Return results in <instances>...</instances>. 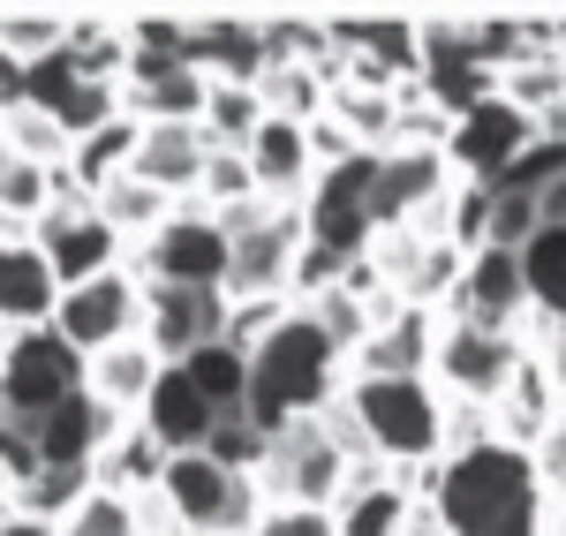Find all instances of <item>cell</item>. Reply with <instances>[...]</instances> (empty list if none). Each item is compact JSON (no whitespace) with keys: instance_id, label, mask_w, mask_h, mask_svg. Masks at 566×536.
I'll use <instances>...</instances> for the list:
<instances>
[{"instance_id":"3","label":"cell","mask_w":566,"mask_h":536,"mask_svg":"<svg viewBox=\"0 0 566 536\" xmlns=\"http://www.w3.org/2000/svg\"><path fill=\"white\" fill-rule=\"evenodd\" d=\"M340 416H348L355 446L370 453L386 476L431 469L438 453H446V401L431 393V378H355L348 370Z\"/></svg>"},{"instance_id":"14","label":"cell","mask_w":566,"mask_h":536,"mask_svg":"<svg viewBox=\"0 0 566 536\" xmlns=\"http://www.w3.org/2000/svg\"><path fill=\"white\" fill-rule=\"evenodd\" d=\"M114 431H122V416H106L91 393H69L61 408H45L39 423H31L39 461H45V469H61V476H91L98 453L114 446Z\"/></svg>"},{"instance_id":"12","label":"cell","mask_w":566,"mask_h":536,"mask_svg":"<svg viewBox=\"0 0 566 536\" xmlns=\"http://www.w3.org/2000/svg\"><path fill=\"white\" fill-rule=\"evenodd\" d=\"M528 144H536V122L514 114L506 98H483L476 114H461V122L446 129V167H453L461 181H483V189H491Z\"/></svg>"},{"instance_id":"11","label":"cell","mask_w":566,"mask_h":536,"mask_svg":"<svg viewBox=\"0 0 566 536\" xmlns=\"http://www.w3.org/2000/svg\"><path fill=\"white\" fill-rule=\"evenodd\" d=\"M31 242L45 250V265L61 287H84L98 272H122L129 265V242L91 212V197H53V212L31 227Z\"/></svg>"},{"instance_id":"24","label":"cell","mask_w":566,"mask_h":536,"mask_svg":"<svg viewBox=\"0 0 566 536\" xmlns=\"http://www.w3.org/2000/svg\"><path fill=\"white\" fill-rule=\"evenodd\" d=\"M136 136H144V122H129V114H114L106 129L76 136V151H69V167H61V175L76 181L84 197H98L106 181H122V175H129V159H136Z\"/></svg>"},{"instance_id":"18","label":"cell","mask_w":566,"mask_h":536,"mask_svg":"<svg viewBox=\"0 0 566 536\" xmlns=\"http://www.w3.org/2000/svg\"><path fill=\"white\" fill-rule=\"evenodd\" d=\"M114 91H122V114L151 129V122H205V91L212 84L189 61H129Z\"/></svg>"},{"instance_id":"27","label":"cell","mask_w":566,"mask_h":536,"mask_svg":"<svg viewBox=\"0 0 566 536\" xmlns=\"http://www.w3.org/2000/svg\"><path fill=\"white\" fill-rule=\"evenodd\" d=\"M522 280L536 317H566V227H536V242L522 250Z\"/></svg>"},{"instance_id":"17","label":"cell","mask_w":566,"mask_h":536,"mask_svg":"<svg viewBox=\"0 0 566 536\" xmlns=\"http://www.w3.org/2000/svg\"><path fill=\"white\" fill-rule=\"evenodd\" d=\"M242 159H250V181H258L264 204H303L310 181H317V159H310V122H272V114H264L258 136L242 144Z\"/></svg>"},{"instance_id":"1","label":"cell","mask_w":566,"mask_h":536,"mask_svg":"<svg viewBox=\"0 0 566 536\" xmlns=\"http://www.w3.org/2000/svg\"><path fill=\"white\" fill-rule=\"evenodd\" d=\"M423 506H431L446 536H544V484L528 469V453L514 446H476L431 461V484H423Z\"/></svg>"},{"instance_id":"23","label":"cell","mask_w":566,"mask_h":536,"mask_svg":"<svg viewBox=\"0 0 566 536\" xmlns=\"http://www.w3.org/2000/svg\"><path fill=\"white\" fill-rule=\"evenodd\" d=\"M159 370H167V362L151 356V348H144V333H136V340H122V348H106V356L84 362V393L106 408V416H122V423H129L136 408H144V393H151V378H159Z\"/></svg>"},{"instance_id":"8","label":"cell","mask_w":566,"mask_h":536,"mask_svg":"<svg viewBox=\"0 0 566 536\" xmlns=\"http://www.w3.org/2000/svg\"><path fill=\"white\" fill-rule=\"evenodd\" d=\"M53 333L76 348V356H106V348H122L144 333V280L129 265L122 272H98L84 287H61V303H53Z\"/></svg>"},{"instance_id":"21","label":"cell","mask_w":566,"mask_h":536,"mask_svg":"<svg viewBox=\"0 0 566 536\" xmlns=\"http://www.w3.org/2000/svg\"><path fill=\"white\" fill-rule=\"evenodd\" d=\"M136 423H144L167 453H205V439L219 431V416L205 408V393L181 378V362H167V370L151 378V393H144V408H136Z\"/></svg>"},{"instance_id":"28","label":"cell","mask_w":566,"mask_h":536,"mask_svg":"<svg viewBox=\"0 0 566 536\" xmlns=\"http://www.w3.org/2000/svg\"><path fill=\"white\" fill-rule=\"evenodd\" d=\"M61 536H144V506L114 484H91L69 514H61Z\"/></svg>"},{"instance_id":"4","label":"cell","mask_w":566,"mask_h":536,"mask_svg":"<svg viewBox=\"0 0 566 536\" xmlns=\"http://www.w3.org/2000/svg\"><path fill=\"white\" fill-rule=\"evenodd\" d=\"M151 506L167 514L175 536H258L264 522L258 476H227L205 453H167V469L151 484Z\"/></svg>"},{"instance_id":"38","label":"cell","mask_w":566,"mask_h":536,"mask_svg":"<svg viewBox=\"0 0 566 536\" xmlns=\"http://www.w3.org/2000/svg\"><path fill=\"white\" fill-rule=\"evenodd\" d=\"M544 536H566V498H552V506H544Z\"/></svg>"},{"instance_id":"7","label":"cell","mask_w":566,"mask_h":536,"mask_svg":"<svg viewBox=\"0 0 566 536\" xmlns=\"http://www.w3.org/2000/svg\"><path fill=\"white\" fill-rule=\"evenodd\" d=\"M69 393H84V356H76L53 325L0 340V416L39 423L45 408H61Z\"/></svg>"},{"instance_id":"29","label":"cell","mask_w":566,"mask_h":536,"mask_svg":"<svg viewBox=\"0 0 566 536\" xmlns=\"http://www.w3.org/2000/svg\"><path fill=\"white\" fill-rule=\"evenodd\" d=\"M258 122H264V98H258V84H212V91H205V122H197V129L212 136V144L242 151V144L258 136Z\"/></svg>"},{"instance_id":"9","label":"cell","mask_w":566,"mask_h":536,"mask_svg":"<svg viewBox=\"0 0 566 536\" xmlns=\"http://www.w3.org/2000/svg\"><path fill=\"white\" fill-rule=\"evenodd\" d=\"M129 272L144 287H227V234L212 212L181 204L159 234H144L129 250Z\"/></svg>"},{"instance_id":"37","label":"cell","mask_w":566,"mask_h":536,"mask_svg":"<svg viewBox=\"0 0 566 536\" xmlns=\"http://www.w3.org/2000/svg\"><path fill=\"white\" fill-rule=\"evenodd\" d=\"M400 536H446V522H438L431 506H423V498H416V514H408V529H400Z\"/></svg>"},{"instance_id":"25","label":"cell","mask_w":566,"mask_h":536,"mask_svg":"<svg viewBox=\"0 0 566 536\" xmlns=\"http://www.w3.org/2000/svg\"><path fill=\"white\" fill-rule=\"evenodd\" d=\"M91 212H98V220H106V227H114V234L136 250L144 234H159V227L175 220L181 204H175V197H159V189H144L136 175H122V181H106V189L91 197Z\"/></svg>"},{"instance_id":"20","label":"cell","mask_w":566,"mask_h":536,"mask_svg":"<svg viewBox=\"0 0 566 536\" xmlns=\"http://www.w3.org/2000/svg\"><path fill=\"white\" fill-rule=\"evenodd\" d=\"M559 416V393H552V378L528 362V348H522V362L506 370V386L491 393V408H483V431H491V446H514V453H528L536 439H544V423Z\"/></svg>"},{"instance_id":"32","label":"cell","mask_w":566,"mask_h":536,"mask_svg":"<svg viewBox=\"0 0 566 536\" xmlns=\"http://www.w3.org/2000/svg\"><path fill=\"white\" fill-rule=\"evenodd\" d=\"M205 461H219L227 476H258V461H264V431H250L242 416H227L212 439H205Z\"/></svg>"},{"instance_id":"31","label":"cell","mask_w":566,"mask_h":536,"mask_svg":"<svg viewBox=\"0 0 566 536\" xmlns=\"http://www.w3.org/2000/svg\"><path fill=\"white\" fill-rule=\"evenodd\" d=\"M61 45H69V23L61 15H0V53L15 69H31L45 53H61Z\"/></svg>"},{"instance_id":"19","label":"cell","mask_w":566,"mask_h":536,"mask_svg":"<svg viewBox=\"0 0 566 536\" xmlns=\"http://www.w3.org/2000/svg\"><path fill=\"white\" fill-rule=\"evenodd\" d=\"M53 303H61V280H53L39 242L31 234L0 242V333H39V325H53Z\"/></svg>"},{"instance_id":"26","label":"cell","mask_w":566,"mask_h":536,"mask_svg":"<svg viewBox=\"0 0 566 536\" xmlns=\"http://www.w3.org/2000/svg\"><path fill=\"white\" fill-rule=\"evenodd\" d=\"M181 378L205 393V408H212L219 423H227V416H242V401H250V356H242V348H227V340L197 348V356L181 362Z\"/></svg>"},{"instance_id":"34","label":"cell","mask_w":566,"mask_h":536,"mask_svg":"<svg viewBox=\"0 0 566 536\" xmlns=\"http://www.w3.org/2000/svg\"><path fill=\"white\" fill-rule=\"evenodd\" d=\"M528 469H536L544 498H566V401H559V416L544 423V439L528 446Z\"/></svg>"},{"instance_id":"13","label":"cell","mask_w":566,"mask_h":536,"mask_svg":"<svg viewBox=\"0 0 566 536\" xmlns=\"http://www.w3.org/2000/svg\"><path fill=\"white\" fill-rule=\"evenodd\" d=\"M212 340H227V295L219 287H144V348L159 362H189Z\"/></svg>"},{"instance_id":"6","label":"cell","mask_w":566,"mask_h":536,"mask_svg":"<svg viewBox=\"0 0 566 536\" xmlns=\"http://www.w3.org/2000/svg\"><path fill=\"white\" fill-rule=\"evenodd\" d=\"M522 362V333H499L476 317H446L438 311V348H431V393L446 408H491V393L506 386V370Z\"/></svg>"},{"instance_id":"33","label":"cell","mask_w":566,"mask_h":536,"mask_svg":"<svg viewBox=\"0 0 566 536\" xmlns=\"http://www.w3.org/2000/svg\"><path fill=\"white\" fill-rule=\"evenodd\" d=\"M522 348H528V362H536V370L552 378V393L566 401V317H536V311H528Z\"/></svg>"},{"instance_id":"2","label":"cell","mask_w":566,"mask_h":536,"mask_svg":"<svg viewBox=\"0 0 566 536\" xmlns=\"http://www.w3.org/2000/svg\"><path fill=\"white\" fill-rule=\"evenodd\" d=\"M340 386H348L340 348L295 311L280 333H264L258 348H250V401H242V423L272 439V431H287V423L325 416V408L340 401Z\"/></svg>"},{"instance_id":"15","label":"cell","mask_w":566,"mask_h":536,"mask_svg":"<svg viewBox=\"0 0 566 536\" xmlns=\"http://www.w3.org/2000/svg\"><path fill=\"white\" fill-rule=\"evenodd\" d=\"M431 348H438V311H423V303H392V311H378V325H370V340L355 348V378H423L431 370Z\"/></svg>"},{"instance_id":"16","label":"cell","mask_w":566,"mask_h":536,"mask_svg":"<svg viewBox=\"0 0 566 536\" xmlns=\"http://www.w3.org/2000/svg\"><path fill=\"white\" fill-rule=\"evenodd\" d=\"M205 159H212V136L197 129V122H151V129L136 136L129 175L144 181V189H159V197L189 204L197 181H205Z\"/></svg>"},{"instance_id":"36","label":"cell","mask_w":566,"mask_h":536,"mask_svg":"<svg viewBox=\"0 0 566 536\" xmlns=\"http://www.w3.org/2000/svg\"><path fill=\"white\" fill-rule=\"evenodd\" d=\"M0 536H61V529H53V522H39V514H23V506H15V514H0Z\"/></svg>"},{"instance_id":"30","label":"cell","mask_w":566,"mask_h":536,"mask_svg":"<svg viewBox=\"0 0 566 536\" xmlns=\"http://www.w3.org/2000/svg\"><path fill=\"white\" fill-rule=\"evenodd\" d=\"M0 144L15 151V159H31V167H69V136H61V122L53 114H39V106H8L0 114Z\"/></svg>"},{"instance_id":"5","label":"cell","mask_w":566,"mask_h":536,"mask_svg":"<svg viewBox=\"0 0 566 536\" xmlns=\"http://www.w3.org/2000/svg\"><path fill=\"white\" fill-rule=\"evenodd\" d=\"M355 469H370V461H348L340 439L310 416V423H287V431L264 439L258 492H264V506H317V514H333Z\"/></svg>"},{"instance_id":"35","label":"cell","mask_w":566,"mask_h":536,"mask_svg":"<svg viewBox=\"0 0 566 536\" xmlns=\"http://www.w3.org/2000/svg\"><path fill=\"white\" fill-rule=\"evenodd\" d=\"M258 536H333V514H317V506H264Z\"/></svg>"},{"instance_id":"10","label":"cell","mask_w":566,"mask_h":536,"mask_svg":"<svg viewBox=\"0 0 566 536\" xmlns=\"http://www.w3.org/2000/svg\"><path fill=\"white\" fill-rule=\"evenodd\" d=\"M370 167H378V151L340 159V167H325L310 181V197L295 204L310 250H325V258H363L370 250V234H378L370 227Z\"/></svg>"},{"instance_id":"22","label":"cell","mask_w":566,"mask_h":536,"mask_svg":"<svg viewBox=\"0 0 566 536\" xmlns=\"http://www.w3.org/2000/svg\"><path fill=\"white\" fill-rule=\"evenodd\" d=\"M416 484L408 476H386V469H355L340 506H333V536H400L408 514H416Z\"/></svg>"}]
</instances>
